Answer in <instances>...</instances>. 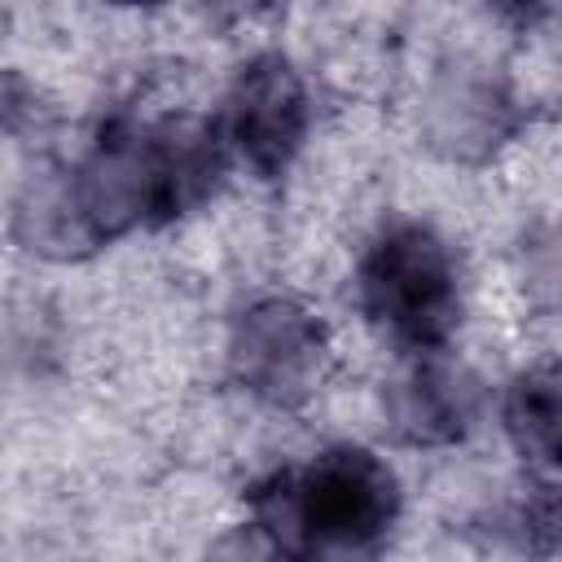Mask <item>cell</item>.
<instances>
[{"label": "cell", "mask_w": 562, "mask_h": 562, "mask_svg": "<svg viewBox=\"0 0 562 562\" xmlns=\"http://www.w3.org/2000/svg\"><path fill=\"white\" fill-rule=\"evenodd\" d=\"M224 171L215 123L114 119L70 167L35 176L13 211L31 250L70 259L88 255L136 224H167L193 211Z\"/></svg>", "instance_id": "cell-1"}, {"label": "cell", "mask_w": 562, "mask_h": 562, "mask_svg": "<svg viewBox=\"0 0 562 562\" xmlns=\"http://www.w3.org/2000/svg\"><path fill=\"white\" fill-rule=\"evenodd\" d=\"M255 527L281 562H373L400 514V483L369 448H325L250 492Z\"/></svg>", "instance_id": "cell-2"}, {"label": "cell", "mask_w": 562, "mask_h": 562, "mask_svg": "<svg viewBox=\"0 0 562 562\" xmlns=\"http://www.w3.org/2000/svg\"><path fill=\"white\" fill-rule=\"evenodd\" d=\"M360 307L404 351H439L457 321V268L448 246L426 224L386 228L360 259Z\"/></svg>", "instance_id": "cell-3"}, {"label": "cell", "mask_w": 562, "mask_h": 562, "mask_svg": "<svg viewBox=\"0 0 562 562\" xmlns=\"http://www.w3.org/2000/svg\"><path fill=\"white\" fill-rule=\"evenodd\" d=\"M325 325L290 294L255 299L228 334L233 378L263 404H303L325 373Z\"/></svg>", "instance_id": "cell-4"}, {"label": "cell", "mask_w": 562, "mask_h": 562, "mask_svg": "<svg viewBox=\"0 0 562 562\" xmlns=\"http://www.w3.org/2000/svg\"><path fill=\"white\" fill-rule=\"evenodd\" d=\"M307 132V92L290 57L259 53L237 70L228 92V140L263 176H281Z\"/></svg>", "instance_id": "cell-5"}, {"label": "cell", "mask_w": 562, "mask_h": 562, "mask_svg": "<svg viewBox=\"0 0 562 562\" xmlns=\"http://www.w3.org/2000/svg\"><path fill=\"white\" fill-rule=\"evenodd\" d=\"M479 408V391L465 369L430 356H417L391 386H386V417L404 443L439 448L470 430Z\"/></svg>", "instance_id": "cell-6"}, {"label": "cell", "mask_w": 562, "mask_h": 562, "mask_svg": "<svg viewBox=\"0 0 562 562\" xmlns=\"http://www.w3.org/2000/svg\"><path fill=\"white\" fill-rule=\"evenodd\" d=\"M501 417L518 457L540 470H562V360L522 369L505 391Z\"/></svg>", "instance_id": "cell-7"}, {"label": "cell", "mask_w": 562, "mask_h": 562, "mask_svg": "<svg viewBox=\"0 0 562 562\" xmlns=\"http://www.w3.org/2000/svg\"><path fill=\"white\" fill-rule=\"evenodd\" d=\"M514 536L518 549L531 558H549L562 549V487L531 483L514 509Z\"/></svg>", "instance_id": "cell-8"}]
</instances>
